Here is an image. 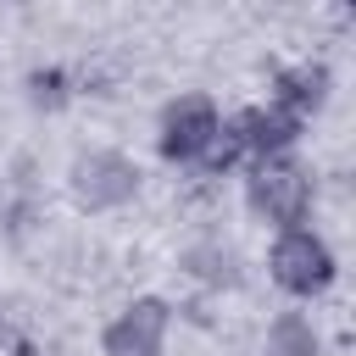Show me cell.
<instances>
[{
    "mask_svg": "<svg viewBox=\"0 0 356 356\" xmlns=\"http://www.w3.org/2000/svg\"><path fill=\"white\" fill-rule=\"evenodd\" d=\"M273 273H278L284 289L312 295V289H323V284L334 278V256H328V245L312 239L306 228H289V234L273 245Z\"/></svg>",
    "mask_w": 356,
    "mask_h": 356,
    "instance_id": "obj_1",
    "label": "cell"
},
{
    "mask_svg": "<svg viewBox=\"0 0 356 356\" xmlns=\"http://www.w3.org/2000/svg\"><path fill=\"white\" fill-rule=\"evenodd\" d=\"M211 139H217V111H211V100L184 95V100L167 106V117H161V150H167L172 161H189V156L211 150Z\"/></svg>",
    "mask_w": 356,
    "mask_h": 356,
    "instance_id": "obj_2",
    "label": "cell"
},
{
    "mask_svg": "<svg viewBox=\"0 0 356 356\" xmlns=\"http://www.w3.org/2000/svg\"><path fill=\"white\" fill-rule=\"evenodd\" d=\"M250 200H256V211H267L273 222H300V211H306V178H300L295 167L273 161V167H261V172L250 178Z\"/></svg>",
    "mask_w": 356,
    "mask_h": 356,
    "instance_id": "obj_3",
    "label": "cell"
},
{
    "mask_svg": "<svg viewBox=\"0 0 356 356\" xmlns=\"http://www.w3.org/2000/svg\"><path fill=\"white\" fill-rule=\"evenodd\" d=\"M161 328H167L161 306H156V300H139L122 323H111L106 350H111V356H156V350H161Z\"/></svg>",
    "mask_w": 356,
    "mask_h": 356,
    "instance_id": "obj_4",
    "label": "cell"
},
{
    "mask_svg": "<svg viewBox=\"0 0 356 356\" xmlns=\"http://www.w3.org/2000/svg\"><path fill=\"white\" fill-rule=\"evenodd\" d=\"M289 134H295V117H289L284 106H273V111H250V117L239 122V145H245V150H284Z\"/></svg>",
    "mask_w": 356,
    "mask_h": 356,
    "instance_id": "obj_5",
    "label": "cell"
},
{
    "mask_svg": "<svg viewBox=\"0 0 356 356\" xmlns=\"http://www.w3.org/2000/svg\"><path fill=\"white\" fill-rule=\"evenodd\" d=\"M78 189L89 195V200H117V195H128L134 189V172L117 161V156H89L83 167H78Z\"/></svg>",
    "mask_w": 356,
    "mask_h": 356,
    "instance_id": "obj_6",
    "label": "cell"
},
{
    "mask_svg": "<svg viewBox=\"0 0 356 356\" xmlns=\"http://www.w3.org/2000/svg\"><path fill=\"white\" fill-rule=\"evenodd\" d=\"M323 67H300V72H289L284 78V111L295 117V111H306V106H317L323 100Z\"/></svg>",
    "mask_w": 356,
    "mask_h": 356,
    "instance_id": "obj_7",
    "label": "cell"
},
{
    "mask_svg": "<svg viewBox=\"0 0 356 356\" xmlns=\"http://www.w3.org/2000/svg\"><path fill=\"white\" fill-rule=\"evenodd\" d=\"M278 339L289 345V356H312V328L306 323H278Z\"/></svg>",
    "mask_w": 356,
    "mask_h": 356,
    "instance_id": "obj_8",
    "label": "cell"
}]
</instances>
